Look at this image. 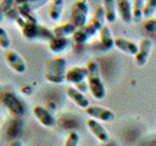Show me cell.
<instances>
[{"label": "cell", "instance_id": "obj_8", "mask_svg": "<svg viewBox=\"0 0 156 146\" xmlns=\"http://www.w3.org/2000/svg\"><path fill=\"white\" fill-rule=\"evenodd\" d=\"M4 60L6 63L9 65V67L13 69L15 72L20 73H24L27 70L26 63H24L23 60L19 56L15 51L12 50H7L4 54Z\"/></svg>", "mask_w": 156, "mask_h": 146}, {"label": "cell", "instance_id": "obj_6", "mask_svg": "<svg viewBox=\"0 0 156 146\" xmlns=\"http://www.w3.org/2000/svg\"><path fill=\"white\" fill-rule=\"evenodd\" d=\"M88 116H90L92 119L104 121L106 123H109L114 120V113L108 108L98 106V105H90L85 109Z\"/></svg>", "mask_w": 156, "mask_h": 146}, {"label": "cell", "instance_id": "obj_31", "mask_svg": "<svg viewBox=\"0 0 156 146\" xmlns=\"http://www.w3.org/2000/svg\"><path fill=\"white\" fill-rule=\"evenodd\" d=\"M1 90H2V87H1V85H0V92H1Z\"/></svg>", "mask_w": 156, "mask_h": 146}, {"label": "cell", "instance_id": "obj_29", "mask_svg": "<svg viewBox=\"0 0 156 146\" xmlns=\"http://www.w3.org/2000/svg\"><path fill=\"white\" fill-rule=\"evenodd\" d=\"M6 146H23V143H22L20 140L14 139V140L9 141V142L7 143V145H6Z\"/></svg>", "mask_w": 156, "mask_h": 146}, {"label": "cell", "instance_id": "obj_25", "mask_svg": "<svg viewBox=\"0 0 156 146\" xmlns=\"http://www.w3.org/2000/svg\"><path fill=\"white\" fill-rule=\"evenodd\" d=\"M80 141V135L75 130H72L68 134L63 146H78Z\"/></svg>", "mask_w": 156, "mask_h": 146}, {"label": "cell", "instance_id": "obj_15", "mask_svg": "<svg viewBox=\"0 0 156 146\" xmlns=\"http://www.w3.org/2000/svg\"><path fill=\"white\" fill-rule=\"evenodd\" d=\"M116 2V8L120 19L124 23H130L133 22L132 16V2L129 0H118Z\"/></svg>", "mask_w": 156, "mask_h": 146}, {"label": "cell", "instance_id": "obj_1", "mask_svg": "<svg viewBox=\"0 0 156 146\" xmlns=\"http://www.w3.org/2000/svg\"><path fill=\"white\" fill-rule=\"evenodd\" d=\"M87 84L91 95L97 100H102L106 96L105 86L100 75V68L98 62L90 61L87 63Z\"/></svg>", "mask_w": 156, "mask_h": 146}, {"label": "cell", "instance_id": "obj_11", "mask_svg": "<svg viewBox=\"0 0 156 146\" xmlns=\"http://www.w3.org/2000/svg\"><path fill=\"white\" fill-rule=\"evenodd\" d=\"M87 127L89 130L93 134V135L101 143H106L109 140V134L99 121L95 119H88L87 120Z\"/></svg>", "mask_w": 156, "mask_h": 146}, {"label": "cell", "instance_id": "obj_27", "mask_svg": "<svg viewBox=\"0 0 156 146\" xmlns=\"http://www.w3.org/2000/svg\"><path fill=\"white\" fill-rule=\"evenodd\" d=\"M144 27L147 32L156 33V18L147 19L144 23Z\"/></svg>", "mask_w": 156, "mask_h": 146}, {"label": "cell", "instance_id": "obj_18", "mask_svg": "<svg viewBox=\"0 0 156 146\" xmlns=\"http://www.w3.org/2000/svg\"><path fill=\"white\" fill-rule=\"evenodd\" d=\"M99 35H100V40H101V45L102 49L105 51H108L114 46V38L112 37V34L110 29L108 26H104L99 31Z\"/></svg>", "mask_w": 156, "mask_h": 146}, {"label": "cell", "instance_id": "obj_12", "mask_svg": "<svg viewBox=\"0 0 156 146\" xmlns=\"http://www.w3.org/2000/svg\"><path fill=\"white\" fill-rule=\"evenodd\" d=\"M97 32V29L91 23H88L85 26L76 29L75 32L72 34V40L78 45H82V44H85L87 41H89Z\"/></svg>", "mask_w": 156, "mask_h": 146}, {"label": "cell", "instance_id": "obj_2", "mask_svg": "<svg viewBox=\"0 0 156 146\" xmlns=\"http://www.w3.org/2000/svg\"><path fill=\"white\" fill-rule=\"evenodd\" d=\"M66 61L61 57H54L49 58L45 62L44 77L53 84H62L66 81Z\"/></svg>", "mask_w": 156, "mask_h": 146}, {"label": "cell", "instance_id": "obj_23", "mask_svg": "<svg viewBox=\"0 0 156 146\" xmlns=\"http://www.w3.org/2000/svg\"><path fill=\"white\" fill-rule=\"evenodd\" d=\"M132 3H133L132 4V16H133V22L138 23L143 19V17H144L143 10H144V0H134Z\"/></svg>", "mask_w": 156, "mask_h": 146}, {"label": "cell", "instance_id": "obj_13", "mask_svg": "<svg viewBox=\"0 0 156 146\" xmlns=\"http://www.w3.org/2000/svg\"><path fill=\"white\" fill-rule=\"evenodd\" d=\"M114 46L121 52L134 57L139 51V46L134 41L119 36L114 37Z\"/></svg>", "mask_w": 156, "mask_h": 146}, {"label": "cell", "instance_id": "obj_16", "mask_svg": "<svg viewBox=\"0 0 156 146\" xmlns=\"http://www.w3.org/2000/svg\"><path fill=\"white\" fill-rule=\"evenodd\" d=\"M17 12L21 16L24 21L27 22H32L37 23V19L35 14L33 13V8L31 4H29V1H21L18 2L16 5Z\"/></svg>", "mask_w": 156, "mask_h": 146}, {"label": "cell", "instance_id": "obj_20", "mask_svg": "<svg viewBox=\"0 0 156 146\" xmlns=\"http://www.w3.org/2000/svg\"><path fill=\"white\" fill-rule=\"evenodd\" d=\"M65 2L62 0H52L49 2L48 7V15L52 21H58L62 16V8Z\"/></svg>", "mask_w": 156, "mask_h": 146}, {"label": "cell", "instance_id": "obj_26", "mask_svg": "<svg viewBox=\"0 0 156 146\" xmlns=\"http://www.w3.org/2000/svg\"><path fill=\"white\" fill-rule=\"evenodd\" d=\"M10 46V38L7 31L3 27L0 26V48L8 49Z\"/></svg>", "mask_w": 156, "mask_h": 146}, {"label": "cell", "instance_id": "obj_3", "mask_svg": "<svg viewBox=\"0 0 156 146\" xmlns=\"http://www.w3.org/2000/svg\"><path fill=\"white\" fill-rule=\"evenodd\" d=\"M89 6L85 0H77L74 2L71 10L70 23L76 29L81 28L87 24Z\"/></svg>", "mask_w": 156, "mask_h": 146}, {"label": "cell", "instance_id": "obj_21", "mask_svg": "<svg viewBox=\"0 0 156 146\" xmlns=\"http://www.w3.org/2000/svg\"><path fill=\"white\" fill-rule=\"evenodd\" d=\"M116 2L113 0H104L102 2V7L105 10V21L109 23H113L116 21V8L115 4Z\"/></svg>", "mask_w": 156, "mask_h": 146}, {"label": "cell", "instance_id": "obj_4", "mask_svg": "<svg viewBox=\"0 0 156 146\" xmlns=\"http://www.w3.org/2000/svg\"><path fill=\"white\" fill-rule=\"evenodd\" d=\"M1 101L14 117H21L24 113V107L17 96L12 92H5L1 96Z\"/></svg>", "mask_w": 156, "mask_h": 146}, {"label": "cell", "instance_id": "obj_14", "mask_svg": "<svg viewBox=\"0 0 156 146\" xmlns=\"http://www.w3.org/2000/svg\"><path fill=\"white\" fill-rule=\"evenodd\" d=\"M66 94L80 108L86 109L87 107L90 106V102L87 97L81 92L76 90L74 87H66Z\"/></svg>", "mask_w": 156, "mask_h": 146}, {"label": "cell", "instance_id": "obj_7", "mask_svg": "<svg viewBox=\"0 0 156 146\" xmlns=\"http://www.w3.org/2000/svg\"><path fill=\"white\" fill-rule=\"evenodd\" d=\"M138 46L139 51L135 56V61L138 66H144L152 49V42L148 37H143Z\"/></svg>", "mask_w": 156, "mask_h": 146}, {"label": "cell", "instance_id": "obj_5", "mask_svg": "<svg viewBox=\"0 0 156 146\" xmlns=\"http://www.w3.org/2000/svg\"><path fill=\"white\" fill-rule=\"evenodd\" d=\"M14 19L19 26L20 29H21L22 34L27 39L32 40V39L39 37V34H40V26H39L38 23L24 21L19 14L16 15V17L14 18Z\"/></svg>", "mask_w": 156, "mask_h": 146}, {"label": "cell", "instance_id": "obj_17", "mask_svg": "<svg viewBox=\"0 0 156 146\" xmlns=\"http://www.w3.org/2000/svg\"><path fill=\"white\" fill-rule=\"evenodd\" d=\"M105 10L101 4H98L94 8L92 17H91V24L94 26L98 31L105 26Z\"/></svg>", "mask_w": 156, "mask_h": 146}, {"label": "cell", "instance_id": "obj_10", "mask_svg": "<svg viewBox=\"0 0 156 146\" xmlns=\"http://www.w3.org/2000/svg\"><path fill=\"white\" fill-rule=\"evenodd\" d=\"M88 70L87 67H81L77 65H73L70 68H68L66 73V81L70 83L72 85H78L80 83L84 82L87 78Z\"/></svg>", "mask_w": 156, "mask_h": 146}, {"label": "cell", "instance_id": "obj_9", "mask_svg": "<svg viewBox=\"0 0 156 146\" xmlns=\"http://www.w3.org/2000/svg\"><path fill=\"white\" fill-rule=\"evenodd\" d=\"M33 115L36 120L45 128H54L57 124L55 117L53 113L47 110L44 106H35L33 108Z\"/></svg>", "mask_w": 156, "mask_h": 146}, {"label": "cell", "instance_id": "obj_22", "mask_svg": "<svg viewBox=\"0 0 156 146\" xmlns=\"http://www.w3.org/2000/svg\"><path fill=\"white\" fill-rule=\"evenodd\" d=\"M76 28L74 27V26L69 22V23H65L62 24H60V26H56L54 28L53 33L56 37H65L67 38V36L72 35L73 33L75 32Z\"/></svg>", "mask_w": 156, "mask_h": 146}, {"label": "cell", "instance_id": "obj_28", "mask_svg": "<svg viewBox=\"0 0 156 146\" xmlns=\"http://www.w3.org/2000/svg\"><path fill=\"white\" fill-rule=\"evenodd\" d=\"M74 88L76 90H78L79 92H81L82 94L83 92H87V90H88V84H87V82H82V83H80V84H78V85H76V86H74Z\"/></svg>", "mask_w": 156, "mask_h": 146}, {"label": "cell", "instance_id": "obj_19", "mask_svg": "<svg viewBox=\"0 0 156 146\" xmlns=\"http://www.w3.org/2000/svg\"><path fill=\"white\" fill-rule=\"evenodd\" d=\"M69 46V40L65 37H56L54 36L50 41H49V49L53 53H62L65 52Z\"/></svg>", "mask_w": 156, "mask_h": 146}, {"label": "cell", "instance_id": "obj_30", "mask_svg": "<svg viewBox=\"0 0 156 146\" xmlns=\"http://www.w3.org/2000/svg\"><path fill=\"white\" fill-rule=\"evenodd\" d=\"M3 18H4V13L1 9V6H0V23L3 22Z\"/></svg>", "mask_w": 156, "mask_h": 146}, {"label": "cell", "instance_id": "obj_24", "mask_svg": "<svg viewBox=\"0 0 156 146\" xmlns=\"http://www.w3.org/2000/svg\"><path fill=\"white\" fill-rule=\"evenodd\" d=\"M155 10H156V0H146V1H144V10H143L144 18H145L146 19L152 18Z\"/></svg>", "mask_w": 156, "mask_h": 146}]
</instances>
